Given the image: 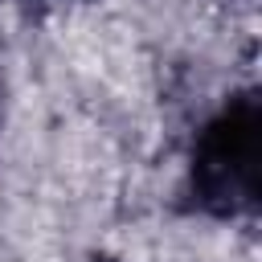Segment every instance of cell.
Returning <instances> with one entry per match:
<instances>
[{
  "label": "cell",
  "instance_id": "cell-1",
  "mask_svg": "<svg viewBox=\"0 0 262 262\" xmlns=\"http://www.w3.org/2000/svg\"><path fill=\"white\" fill-rule=\"evenodd\" d=\"M262 192V102L258 94L229 98L192 143V196L217 217L258 209Z\"/></svg>",
  "mask_w": 262,
  "mask_h": 262
}]
</instances>
